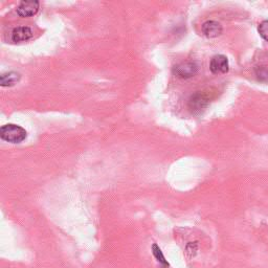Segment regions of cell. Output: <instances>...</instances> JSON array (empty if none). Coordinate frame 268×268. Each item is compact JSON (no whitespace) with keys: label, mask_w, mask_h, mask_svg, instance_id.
I'll return each mask as SVG.
<instances>
[{"label":"cell","mask_w":268,"mask_h":268,"mask_svg":"<svg viewBox=\"0 0 268 268\" xmlns=\"http://www.w3.org/2000/svg\"><path fill=\"white\" fill-rule=\"evenodd\" d=\"M27 137V132L24 128L15 125L8 124L0 128V138L3 141L11 144H20Z\"/></svg>","instance_id":"6da1fadb"},{"label":"cell","mask_w":268,"mask_h":268,"mask_svg":"<svg viewBox=\"0 0 268 268\" xmlns=\"http://www.w3.org/2000/svg\"><path fill=\"white\" fill-rule=\"evenodd\" d=\"M209 104H210L209 95L201 91H197L196 93L192 94L188 102L189 109L194 113H198L200 111L205 110L209 106Z\"/></svg>","instance_id":"7a4b0ae2"},{"label":"cell","mask_w":268,"mask_h":268,"mask_svg":"<svg viewBox=\"0 0 268 268\" xmlns=\"http://www.w3.org/2000/svg\"><path fill=\"white\" fill-rule=\"evenodd\" d=\"M198 65L196 62L187 61L176 65L173 70V73L176 77L180 79H190L198 73Z\"/></svg>","instance_id":"3957f363"},{"label":"cell","mask_w":268,"mask_h":268,"mask_svg":"<svg viewBox=\"0 0 268 268\" xmlns=\"http://www.w3.org/2000/svg\"><path fill=\"white\" fill-rule=\"evenodd\" d=\"M210 70L214 75L226 74L229 71L228 59L224 55H216L210 62Z\"/></svg>","instance_id":"277c9868"},{"label":"cell","mask_w":268,"mask_h":268,"mask_svg":"<svg viewBox=\"0 0 268 268\" xmlns=\"http://www.w3.org/2000/svg\"><path fill=\"white\" fill-rule=\"evenodd\" d=\"M40 4L36 0L32 2H22L18 8H17V14H18L22 18H26V17H30L36 15L39 11Z\"/></svg>","instance_id":"5b68a950"},{"label":"cell","mask_w":268,"mask_h":268,"mask_svg":"<svg viewBox=\"0 0 268 268\" xmlns=\"http://www.w3.org/2000/svg\"><path fill=\"white\" fill-rule=\"evenodd\" d=\"M201 30H203V34L206 37L216 38L221 35L223 28L219 22H217L215 20H209L203 24V26H201Z\"/></svg>","instance_id":"8992f818"},{"label":"cell","mask_w":268,"mask_h":268,"mask_svg":"<svg viewBox=\"0 0 268 268\" xmlns=\"http://www.w3.org/2000/svg\"><path fill=\"white\" fill-rule=\"evenodd\" d=\"M32 37V30L28 26H18L12 31V40L15 43L24 42Z\"/></svg>","instance_id":"52a82bcc"},{"label":"cell","mask_w":268,"mask_h":268,"mask_svg":"<svg viewBox=\"0 0 268 268\" xmlns=\"http://www.w3.org/2000/svg\"><path fill=\"white\" fill-rule=\"evenodd\" d=\"M21 78V75L16 72L6 73L0 76V85L3 87H11L14 86L16 83H18Z\"/></svg>","instance_id":"ba28073f"},{"label":"cell","mask_w":268,"mask_h":268,"mask_svg":"<svg viewBox=\"0 0 268 268\" xmlns=\"http://www.w3.org/2000/svg\"><path fill=\"white\" fill-rule=\"evenodd\" d=\"M152 254H153L154 258L156 259V261L162 266V268H169V263H168V261L165 260L161 249L159 248V246L156 243H154L152 245Z\"/></svg>","instance_id":"9c48e42d"},{"label":"cell","mask_w":268,"mask_h":268,"mask_svg":"<svg viewBox=\"0 0 268 268\" xmlns=\"http://www.w3.org/2000/svg\"><path fill=\"white\" fill-rule=\"evenodd\" d=\"M256 75L260 81L268 82V67L267 66H258L256 69Z\"/></svg>","instance_id":"30bf717a"},{"label":"cell","mask_w":268,"mask_h":268,"mask_svg":"<svg viewBox=\"0 0 268 268\" xmlns=\"http://www.w3.org/2000/svg\"><path fill=\"white\" fill-rule=\"evenodd\" d=\"M258 32L266 42H268V20H264L259 24Z\"/></svg>","instance_id":"8fae6325"}]
</instances>
